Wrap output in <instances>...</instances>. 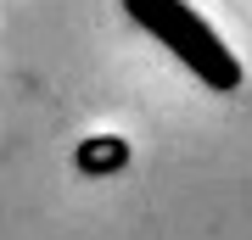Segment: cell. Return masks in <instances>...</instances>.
<instances>
[{
    "label": "cell",
    "mask_w": 252,
    "mask_h": 240,
    "mask_svg": "<svg viewBox=\"0 0 252 240\" xmlns=\"http://www.w3.org/2000/svg\"><path fill=\"white\" fill-rule=\"evenodd\" d=\"M124 11L152 39L168 45L207 89H235V84H241V62L230 56V45L219 39L213 28L202 23V11H190L185 0H124Z\"/></svg>",
    "instance_id": "obj_1"
},
{
    "label": "cell",
    "mask_w": 252,
    "mask_h": 240,
    "mask_svg": "<svg viewBox=\"0 0 252 240\" xmlns=\"http://www.w3.org/2000/svg\"><path fill=\"white\" fill-rule=\"evenodd\" d=\"M129 162V145L118 140V134H95V140L79 145V168L84 173H118Z\"/></svg>",
    "instance_id": "obj_2"
}]
</instances>
